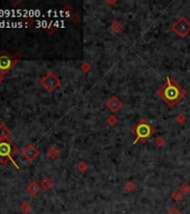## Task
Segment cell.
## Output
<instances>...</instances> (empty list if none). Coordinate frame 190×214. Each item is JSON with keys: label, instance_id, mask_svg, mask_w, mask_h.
Returning <instances> with one entry per match:
<instances>
[{"label": "cell", "instance_id": "1", "mask_svg": "<svg viewBox=\"0 0 190 214\" xmlns=\"http://www.w3.org/2000/svg\"><path fill=\"white\" fill-rule=\"evenodd\" d=\"M157 95L172 108L187 95V92L173 77H167V82L158 89Z\"/></svg>", "mask_w": 190, "mask_h": 214}, {"label": "cell", "instance_id": "2", "mask_svg": "<svg viewBox=\"0 0 190 214\" xmlns=\"http://www.w3.org/2000/svg\"><path fill=\"white\" fill-rule=\"evenodd\" d=\"M154 128L152 127V125L150 124L146 120H141L136 123L132 128V134L135 136L132 144L135 145L136 143L142 140V142H146L152 135L154 134Z\"/></svg>", "mask_w": 190, "mask_h": 214}, {"label": "cell", "instance_id": "3", "mask_svg": "<svg viewBox=\"0 0 190 214\" xmlns=\"http://www.w3.org/2000/svg\"><path fill=\"white\" fill-rule=\"evenodd\" d=\"M17 152H18V147L13 142L8 140H0V163L1 164H6L10 160L16 167L19 168V165L13 158V155H15Z\"/></svg>", "mask_w": 190, "mask_h": 214}, {"label": "cell", "instance_id": "4", "mask_svg": "<svg viewBox=\"0 0 190 214\" xmlns=\"http://www.w3.org/2000/svg\"><path fill=\"white\" fill-rule=\"evenodd\" d=\"M19 58H20V56H19L18 54L10 55L7 51H1L0 53V74H7L8 71L17 64Z\"/></svg>", "mask_w": 190, "mask_h": 214}, {"label": "cell", "instance_id": "5", "mask_svg": "<svg viewBox=\"0 0 190 214\" xmlns=\"http://www.w3.org/2000/svg\"><path fill=\"white\" fill-rule=\"evenodd\" d=\"M172 30L180 38H186L190 33V21L185 16H180L175 23H172Z\"/></svg>", "mask_w": 190, "mask_h": 214}, {"label": "cell", "instance_id": "6", "mask_svg": "<svg viewBox=\"0 0 190 214\" xmlns=\"http://www.w3.org/2000/svg\"><path fill=\"white\" fill-rule=\"evenodd\" d=\"M62 84V80L53 71H48L43 78L40 79V85L46 89L47 92L51 93L54 92L55 89H57Z\"/></svg>", "mask_w": 190, "mask_h": 214}, {"label": "cell", "instance_id": "7", "mask_svg": "<svg viewBox=\"0 0 190 214\" xmlns=\"http://www.w3.org/2000/svg\"><path fill=\"white\" fill-rule=\"evenodd\" d=\"M38 155H39V150L33 144H27L26 147L21 150V156L24 158H26L28 162H34V160L38 157Z\"/></svg>", "mask_w": 190, "mask_h": 214}, {"label": "cell", "instance_id": "8", "mask_svg": "<svg viewBox=\"0 0 190 214\" xmlns=\"http://www.w3.org/2000/svg\"><path fill=\"white\" fill-rule=\"evenodd\" d=\"M105 107L111 113L115 114V113L120 112L121 108L123 107V103H122V100L118 96H111L105 102Z\"/></svg>", "mask_w": 190, "mask_h": 214}, {"label": "cell", "instance_id": "9", "mask_svg": "<svg viewBox=\"0 0 190 214\" xmlns=\"http://www.w3.org/2000/svg\"><path fill=\"white\" fill-rule=\"evenodd\" d=\"M108 28H110L111 33H113L114 35H118V33H120L121 31L124 29V26L120 20H113L112 23H111V25H110Z\"/></svg>", "mask_w": 190, "mask_h": 214}, {"label": "cell", "instance_id": "10", "mask_svg": "<svg viewBox=\"0 0 190 214\" xmlns=\"http://www.w3.org/2000/svg\"><path fill=\"white\" fill-rule=\"evenodd\" d=\"M40 189H41V186L35 181L30 182V183L27 185V191H28L30 194H33V195H36V194L40 191Z\"/></svg>", "mask_w": 190, "mask_h": 214}, {"label": "cell", "instance_id": "11", "mask_svg": "<svg viewBox=\"0 0 190 214\" xmlns=\"http://www.w3.org/2000/svg\"><path fill=\"white\" fill-rule=\"evenodd\" d=\"M10 136V130L6 125H0V140H6Z\"/></svg>", "mask_w": 190, "mask_h": 214}, {"label": "cell", "instance_id": "12", "mask_svg": "<svg viewBox=\"0 0 190 214\" xmlns=\"http://www.w3.org/2000/svg\"><path fill=\"white\" fill-rule=\"evenodd\" d=\"M41 189L46 190V191H49V190L53 189V186H54V182H53V180H51L50 177H45L43 181H41Z\"/></svg>", "mask_w": 190, "mask_h": 214}, {"label": "cell", "instance_id": "13", "mask_svg": "<svg viewBox=\"0 0 190 214\" xmlns=\"http://www.w3.org/2000/svg\"><path fill=\"white\" fill-rule=\"evenodd\" d=\"M59 150L56 147V146H50V147L48 148V150H47V155H48V157H50L51 160H55V158H57L59 156Z\"/></svg>", "mask_w": 190, "mask_h": 214}, {"label": "cell", "instance_id": "14", "mask_svg": "<svg viewBox=\"0 0 190 214\" xmlns=\"http://www.w3.org/2000/svg\"><path fill=\"white\" fill-rule=\"evenodd\" d=\"M88 167H90V166H88L87 162H85V160H80V162L76 164L77 171L80 172V173H85V172L88 170Z\"/></svg>", "mask_w": 190, "mask_h": 214}, {"label": "cell", "instance_id": "15", "mask_svg": "<svg viewBox=\"0 0 190 214\" xmlns=\"http://www.w3.org/2000/svg\"><path fill=\"white\" fill-rule=\"evenodd\" d=\"M167 144V140H165V137H162V136H157V137L153 140V145L157 146L158 148H161Z\"/></svg>", "mask_w": 190, "mask_h": 214}, {"label": "cell", "instance_id": "16", "mask_svg": "<svg viewBox=\"0 0 190 214\" xmlns=\"http://www.w3.org/2000/svg\"><path fill=\"white\" fill-rule=\"evenodd\" d=\"M136 185L134 182L132 181H128L125 184H124V190H125L126 192H129V193H131V192H133L134 190H135Z\"/></svg>", "mask_w": 190, "mask_h": 214}, {"label": "cell", "instance_id": "17", "mask_svg": "<svg viewBox=\"0 0 190 214\" xmlns=\"http://www.w3.org/2000/svg\"><path fill=\"white\" fill-rule=\"evenodd\" d=\"M176 122H177L179 125H183L186 122H187V116H186L183 113H179V114L176 116Z\"/></svg>", "mask_w": 190, "mask_h": 214}, {"label": "cell", "instance_id": "18", "mask_svg": "<svg viewBox=\"0 0 190 214\" xmlns=\"http://www.w3.org/2000/svg\"><path fill=\"white\" fill-rule=\"evenodd\" d=\"M179 190L182 194H188L190 192V184L187 183V182H183V183L180 184Z\"/></svg>", "mask_w": 190, "mask_h": 214}, {"label": "cell", "instance_id": "19", "mask_svg": "<svg viewBox=\"0 0 190 214\" xmlns=\"http://www.w3.org/2000/svg\"><path fill=\"white\" fill-rule=\"evenodd\" d=\"M106 123H108L110 126H115V125L119 123V118L116 117L115 115H111V116L108 117V120H106Z\"/></svg>", "mask_w": 190, "mask_h": 214}, {"label": "cell", "instance_id": "20", "mask_svg": "<svg viewBox=\"0 0 190 214\" xmlns=\"http://www.w3.org/2000/svg\"><path fill=\"white\" fill-rule=\"evenodd\" d=\"M182 195H183V194L181 193V191H180L179 189L175 190V191L171 193V197L175 200V201H180V200H181V197H182Z\"/></svg>", "mask_w": 190, "mask_h": 214}, {"label": "cell", "instance_id": "21", "mask_svg": "<svg viewBox=\"0 0 190 214\" xmlns=\"http://www.w3.org/2000/svg\"><path fill=\"white\" fill-rule=\"evenodd\" d=\"M20 210L24 212V213H28V212L31 210V205H30V203H29V202H25V203H23V204H21Z\"/></svg>", "mask_w": 190, "mask_h": 214}, {"label": "cell", "instance_id": "22", "mask_svg": "<svg viewBox=\"0 0 190 214\" xmlns=\"http://www.w3.org/2000/svg\"><path fill=\"white\" fill-rule=\"evenodd\" d=\"M91 68H92V66H91V64L87 63V61H84V63L81 65V69H82V71H84V73H88V71L91 70Z\"/></svg>", "mask_w": 190, "mask_h": 214}, {"label": "cell", "instance_id": "23", "mask_svg": "<svg viewBox=\"0 0 190 214\" xmlns=\"http://www.w3.org/2000/svg\"><path fill=\"white\" fill-rule=\"evenodd\" d=\"M81 20V17L78 13H73V15H71V21L74 23H80Z\"/></svg>", "mask_w": 190, "mask_h": 214}, {"label": "cell", "instance_id": "24", "mask_svg": "<svg viewBox=\"0 0 190 214\" xmlns=\"http://www.w3.org/2000/svg\"><path fill=\"white\" fill-rule=\"evenodd\" d=\"M168 214H181V213H180V211L178 209H176V207H172V209L169 210Z\"/></svg>", "mask_w": 190, "mask_h": 214}, {"label": "cell", "instance_id": "25", "mask_svg": "<svg viewBox=\"0 0 190 214\" xmlns=\"http://www.w3.org/2000/svg\"><path fill=\"white\" fill-rule=\"evenodd\" d=\"M116 3H118V1H116V0H108V1H106V3H108V5H110V6H113V5H115Z\"/></svg>", "mask_w": 190, "mask_h": 214}, {"label": "cell", "instance_id": "26", "mask_svg": "<svg viewBox=\"0 0 190 214\" xmlns=\"http://www.w3.org/2000/svg\"><path fill=\"white\" fill-rule=\"evenodd\" d=\"M3 77H5V75L0 74V83H1V82H3Z\"/></svg>", "mask_w": 190, "mask_h": 214}]
</instances>
